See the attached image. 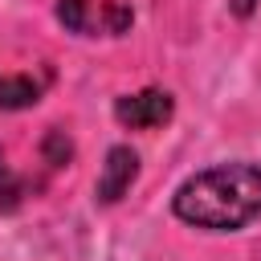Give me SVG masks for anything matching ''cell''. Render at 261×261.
I'll return each mask as SVG.
<instances>
[{"label":"cell","mask_w":261,"mask_h":261,"mask_svg":"<svg viewBox=\"0 0 261 261\" xmlns=\"http://www.w3.org/2000/svg\"><path fill=\"white\" fill-rule=\"evenodd\" d=\"M171 208L179 220H188L196 228H212V232L245 228L249 220L261 216V167H253V163L208 167L179 184Z\"/></svg>","instance_id":"cell-1"},{"label":"cell","mask_w":261,"mask_h":261,"mask_svg":"<svg viewBox=\"0 0 261 261\" xmlns=\"http://www.w3.org/2000/svg\"><path fill=\"white\" fill-rule=\"evenodd\" d=\"M114 118L130 130H151L163 126L171 118V94L167 90H143V94H126L114 102Z\"/></svg>","instance_id":"cell-2"},{"label":"cell","mask_w":261,"mask_h":261,"mask_svg":"<svg viewBox=\"0 0 261 261\" xmlns=\"http://www.w3.org/2000/svg\"><path fill=\"white\" fill-rule=\"evenodd\" d=\"M139 175V155L130 147H110L106 163H102V175H98V200L102 204H114L126 196V188L135 184Z\"/></svg>","instance_id":"cell-3"},{"label":"cell","mask_w":261,"mask_h":261,"mask_svg":"<svg viewBox=\"0 0 261 261\" xmlns=\"http://www.w3.org/2000/svg\"><path fill=\"white\" fill-rule=\"evenodd\" d=\"M41 98V86L33 77H0V110H24Z\"/></svg>","instance_id":"cell-4"},{"label":"cell","mask_w":261,"mask_h":261,"mask_svg":"<svg viewBox=\"0 0 261 261\" xmlns=\"http://www.w3.org/2000/svg\"><path fill=\"white\" fill-rule=\"evenodd\" d=\"M57 20L69 33H86L90 29V0H57Z\"/></svg>","instance_id":"cell-5"},{"label":"cell","mask_w":261,"mask_h":261,"mask_svg":"<svg viewBox=\"0 0 261 261\" xmlns=\"http://www.w3.org/2000/svg\"><path fill=\"white\" fill-rule=\"evenodd\" d=\"M69 155H73V147H69L65 130H49V135H45V159L57 167V163H65Z\"/></svg>","instance_id":"cell-6"},{"label":"cell","mask_w":261,"mask_h":261,"mask_svg":"<svg viewBox=\"0 0 261 261\" xmlns=\"http://www.w3.org/2000/svg\"><path fill=\"white\" fill-rule=\"evenodd\" d=\"M16 196H20V184H16V175L4 167V155H0V208H12Z\"/></svg>","instance_id":"cell-7"},{"label":"cell","mask_w":261,"mask_h":261,"mask_svg":"<svg viewBox=\"0 0 261 261\" xmlns=\"http://www.w3.org/2000/svg\"><path fill=\"white\" fill-rule=\"evenodd\" d=\"M102 12H106V24H110V33H122V29L130 24V8H122V4H106Z\"/></svg>","instance_id":"cell-8"},{"label":"cell","mask_w":261,"mask_h":261,"mask_svg":"<svg viewBox=\"0 0 261 261\" xmlns=\"http://www.w3.org/2000/svg\"><path fill=\"white\" fill-rule=\"evenodd\" d=\"M232 12H237V16H249V12H253V0H232Z\"/></svg>","instance_id":"cell-9"}]
</instances>
